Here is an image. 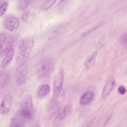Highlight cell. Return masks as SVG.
Wrapping results in <instances>:
<instances>
[{
	"mask_svg": "<svg viewBox=\"0 0 127 127\" xmlns=\"http://www.w3.org/2000/svg\"><path fill=\"white\" fill-rule=\"evenodd\" d=\"M34 43L33 37L30 35L20 40L18 44V53L16 62L20 66L24 65L32 49Z\"/></svg>",
	"mask_w": 127,
	"mask_h": 127,
	"instance_id": "cell-1",
	"label": "cell"
},
{
	"mask_svg": "<svg viewBox=\"0 0 127 127\" xmlns=\"http://www.w3.org/2000/svg\"><path fill=\"white\" fill-rule=\"evenodd\" d=\"M54 67V63L51 58L44 57L40 61L37 65L36 69L37 75L41 79L47 77L52 73Z\"/></svg>",
	"mask_w": 127,
	"mask_h": 127,
	"instance_id": "cell-2",
	"label": "cell"
},
{
	"mask_svg": "<svg viewBox=\"0 0 127 127\" xmlns=\"http://www.w3.org/2000/svg\"><path fill=\"white\" fill-rule=\"evenodd\" d=\"M64 79V70L60 68L56 74L54 78L53 88V95L57 97L60 94L62 87Z\"/></svg>",
	"mask_w": 127,
	"mask_h": 127,
	"instance_id": "cell-3",
	"label": "cell"
},
{
	"mask_svg": "<svg viewBox=\"0 0 127 127\" xmlns=\"http://www.w3.org/2000/svg\"><path fill=\"white\" fill-rule=\"evenodd\" d=\"M69 25L67 24H62L52 28L47 33V37L51 39L64 34L68 31Z\"/></svg>",
	"mask_w": 127,
	"mask_h": 127,
	"instance_id": "cell-4",
	"label": "cell"
},
{
	"mask_svg": "<svg viewBox=\"0 0 127 127\" xmlns=\"http://www.w3.org/2000/svg\"><path fill=\"white\" fill-rule=\"evenodd\" d=\"M13 100L12 96L8 94L3 97L2 99L0 106V113L3 115L8 114L9 111Z\"/></svg>",
	"mask_w": 127,
	"mask_h": 127,
	"instance_id": "cell-5",
	"label": "cell"
},
{
	"mask_svg": "<svg viewBox=\"0 0 127 127\" xmlns=\"http://www.w3.org/2000/svg\"><path fill=\"white\" fill-rule=\"evenodd\" d=\"M20 66L16 71L15 79L17 85L21 86L23 84L26 80L28 70L27 67L24 65Z\"/></svg>",
	"mask_w": 127,
	"mask_h": 127,
	"instance_id": "cell-6",
	"label": "cell"
},
{
	"mask_svg": "<svg viewBox=\"0 0 127 127\" xmlns=\"http://www.w3.org/2000/svg\"><path fill=\"white\" fill-rule=\"evenodd\" d=\"M21 109L33 112V101L31 94H26L23 98L21 103Z\"/></svg>",
	"mask_w": 127,
	"mask_h": 127,
	"instance_id": "cell-7",
	"label": "cell"
},
{
	"mask_svg": "<svg viewBox=\"0 0 127 127\" xmlns=\"http://www.w3.org/2000/svg\"><path fill=\"white\" fill-rule=\"evenodd\" d=\"M19 24L20 21L18 19L14 17H10L6 20L5 27L7 30L12 32L17 29Z\"/></svg>",
	"mask_w": 127,
	"mask_h": 127,
	"instance_id": "cell-8",
	"label": "cell"
},
{
	"mask_svg": "<svg viewBox=\"0 0 127 127\" xmlns=\"http://www.w3.org/2000/svg\"><path fill=\"white\" fill-rule=\"evenodd\" d=\"M15 51L14 48L9 50L2 60L1 66L3 68L7 67L11 62L14 55Z\"/></svg>",
	"mask_w": 127,
	"mask_h": 127,
	"instance_id": "cell-9",
	"label": "cell"
},
{
	"mask_svg": "<svg viewBox=\"0 0 127 127\" xmlns=\"http://www.w3.org/2000/svg\"><path fill=\"white\" fill-rule=\"evenodd\" d=\"M115 83L114 79L110 77L107 79L102 93V96L105 97L109 94L113 88Z\"/></svg>",
	"mask_w": 127,
	"mask_h": 127,
	"instance_id": "cell-10",
	"label": "cell"
},
{
	"mask_svg": "<svg viewBox=\"0 0 127 127\" xmlns=\"http://www.w3.org/2000/svg\"><path fill=\"white\" fill-rule=\"evenodd\" d=\"M94 97V94L93 92L87 91L81 97L80 100V103L82 105L88 104L92 102Z\"/></svg>",
	"mask_w": 127,
	"mask_h": 127,
	"instance_id": "cell-11",
	"label": "cell"
},
{
	"mask_svg": "<svg viewBox=\"0 0 127 127\" xmlns=\"http://www.w3.org/2000/svg\"><path fill=\"white\" fill-rule=\"evenodd\" d=\"M71 108L72 106L70 104L66 105L58 115L57 120L59 122L64 120L69 113Z\"/></svg>",
	"mask_w": 127,
	"mask_h": 127,
	"instance_id": "cell-12",
	"label": "cell"
},
{
	"mask_svg": "<svg viewBox=\"0 0 127 127\" xmlns=\"http://www.w3.org/2000/svg\"><path fill=\"white\" fill-rule=\"evenodd\" d=\"M50 89L49 86L47 84H43L40 86L37 89V95L38 97L42 98L47 95Z\"/></svg>",
	"mask_w": 127,
	"mask_h": 127,
	"instance_id": "cell-13",
	"label": "cell"
},
{
	"mask_svg": "<svg viewBox=\"0 0 127 127\" xmlns=\"http://www.w3.org/2000/svg\"><path fill=\"white\" fill-rule=\"evenodd\" d=\"M97 54V51L95 50L88 57L84 64L86 67L89 68L94 65Z\"/></svg>",
	"mask_w": 127,
	"mask_h": 127,
	"instance_id": "cell-14",
	"label": "cell"
},
{
	"mask_svg": "<svg viewBox=\"0 0 127 127\" xmlns=\"http://www.w3.org/2000/svg\"><path fill=\"white\" fill-rule=\"evenodd\" d=\"M17 6L21 11H24L28 6L29 3V0H17Z\"/></svg>",
	"mask_w": 127,
	"mask_h": 127,
	"instance_id": "cell-15",
	"label": "cell"
},
{
	"mask_svg": "<svg viewBox=\"0 0 127 127\" xmlns=\"http://www.w3.org/2000/svg\"><path fill=\"white\" fill-rule=\"evenodd\" d=\"M11 125L12 127H23L24 123L23 121L19 118H13L11 119Z\"/></svg>",
	"mask_w": 127,
	"mask_h": 127,
	"instance_id": "cell-16",
	"label": "cell"
},
{
	"mask_svg": "<svg viewBox=\"0 0 127 127\" xmlns=\"http://www.w3.org/2000/svg\"><path fill=\"white\" fill-rule=\"evenodd\" d=\"M9 77L8 75L5 73H1L0 74V85H4L8 81Z\"/></svg>",
	"mask_w": 127,
	"mask_h": 127,
	"instance_id": "cell-17",
	"label": "cell"
},
{
	"mask_svg": "<svg viewBox=\"0 0 127 127\" xmlns=\"http://www.w3.org/2000/svg\"><path fill=\"white\" fill-rule=\"evenodd\" d=\"M57 0H47L42 5L41 8L46 10L51 7L55 3Z\"/></svg>",
	"mask_w": 127,
	"mask_h": 127,
	"instance_id": "cell-18",
	"label": "cell"
},
{
	"mask_svg": "<svg viewBox=\"0 0 127 127\" xmlns=\"http://www.w3.org/2000/svg\"><path fill=\"white\" fill-rule=\"evenodd\" d=\"M6 40V36L4 33L0 34V50L5 45Z\"/></svg>",
	"mask_w": 127,
	"mask_h": 127,
	"instance_id": "cell-19",
	"label": "cell"
},
{
	"mask_svg": "<svg viewBox=\"0 0 127 127\" xmlns=\"http://www.w3.org/2000/svg\"><path fill=\"white\" fill-rule=\"evenodd\" d=\"M7 3L6 2L4 3L0 7V17L5 13L7 7Z\"/></svg>",
	"mask_w": 127,
	"mask_h": 127,
	"instance_id": "cell-20",
	"label": "cell"
},
{
	"mask_svg": "<svg viewBox=\"0 0 127 127\" xmlns=\"http://www.w3.org/2000/svg\"><path fill=\"white\" fill-rule=\"evenodd\" d=\"M126 88L123 86L121 85L118 88V91L121 94L124 95L126 92Z\"/></svg>",
	"mask_w": 127,
	"mask_h": 127,
	"instance_id": "cell-21",
	"label": "cell"
},
{
	"mask_svg": "<svg viewBox=\"0 0 127 127\" xmlns=\"http://www.w3.org/2000/svg\"><path fill=\"white\" fill-rule=\"evenodd\" d=\"M9 50L5 47L4 48L0 50V58L3 57Z\"/></svg>",
	"mask_w": 127,
	"mask_h": 127,
	"instance_id": "cell-22",
	"label": "cell"
},
{
	"mask_svg": "<svg viewBox=\"0 0 127 127\" xmlns=\"http://www.w3.org/2000/svg\"><path fill=\"white\" fill-rule=\"evenodd\" d=\"M30 14V12L28 11L25 12L23 14L22 19L24 21L26 22L28 20Z\"/></svg>",
	"mask_w": 127,
	"mask_h": 127,
	"instance_id": "cell-23",
	"label": "cell"
},
{
	"mask_svg": "<svg viewBox=\"0 0 127 127\" xmlns=\"http://www.w3.org/2000/svg\"><path fill=\"white\" fill-rule=\"evenodd\" d=\"M127 34L125 33L121 37V40L122 43L123 45H126L127 43Z\"/></svg>",
	"mask_w": 127,
	"mask_h": 127,
	"instance_id": "cell-24",
	"label": "cell"
},
{
	"mask_svg": "<svg viewBox=\"0 0 127 127\" xmlns=\"http://www.w3.org/2000/svg\"><path fill=\"white\" fill-rule=\"evenodd\" d=\"M97 27H95L94 28L91 29V30H90L88 31L85 32V33H84L82 34V36L83 37H84L86 36L87 35H88L90 33L92 32Z\"/></svg>",
	"mask_w": 127,
	"mask_h": 127,
	"instance_id": "cell-25",
	"label": "cell"
},
{
	"mask_svg": "<svg viewBox=\"0 0 127 127\" xmlns=\"http://www.w3.org/2000/svg\"><path fill=\"white\" fill-rule=\"evenodd\" d=\"M66 0H61V1H65Z\"/></svg>",
	"mask_w": 127,
	"mask_h": 127,
	"instance_id": "cell-26",
	"label": "cell"
}]
</instances>
